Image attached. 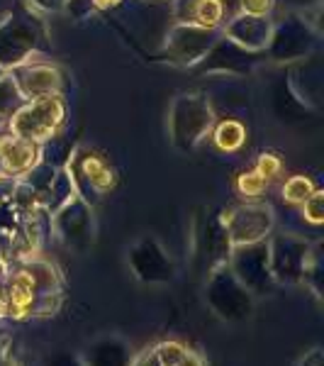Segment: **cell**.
<instances>
[{"instance_id":"cell-1","label":"cell","mask_w":324,"mask_h":366,"mask_svg":"<svg viewBox=\"0 0 324 366\" xmlns=\"http://www.w3.org/2000/svg\"><path fill=\"white\" fill-rule=\"evenodd\" d=\"M49 51L51 44L46 39L44 22L32 8L17 5L5 20H0V66L5 71Z\"/></svg>"},{"instance_id":"cell-2","label":"cell","mask_w":324,"mask_h":366,"mask_svg":"<svg viewBox=\"0 0 324 366\" xmlns=\"http://www.w3.org/2000/svg\"><path fill=\"white\" fill-rule=\"evenodd\" d=\"M215 108L205 93H181L168 110V137L178 152H193L215 125Z\"/></svg>"},{"instance_id":"cell-3","label":"cell","mask_w":324,"mask_h":366,"mask_svg":"<svg viewBox=\"0 0 324 366\" xmlns=\"http://www.w3.org/2000/svg\"><path fill=\"white\" fill-rule=\"evenodd\" d=\"M8 129L34 144H44L51 137L61 134L66 127V100L64 96H49L37 100H22L20 105L5 117Z\"/></svg>"},{"instance_id":"cell-4","label":"cell","mask_w":324,"mask_h":366,"mask_svg":"<svg viewBox=\"0 0 324 366\" xmlns=\"http://www.w3.org/2000/svg\"><path fill=\"white\" fill-rule=\"evenodd\" d=\"M66 171L74 181L76 196H81L86 203H96L100 196L110 193L117 186V171L108 154L93 147H79L71 152Z\"/></svg>"},{"instance_id":"cell-5","label":"cell","mask_w":324,"mask_h":366,"mask_svg":"<svg viewBox=\"0 0 324 366\" xmlns=\"http://www.w3.org/2000/svg\"><path fill=\"white\" fill-rule=\"evenodd\" d=\"M320 29L312 27L305 15L288 13L280 22H273L266 56L275 64L305 61L320 46Z\"/></svg>"},{"instance_id":"cell-6","label":"cell","mask_w":324,"mask_h":366,"mask_svg":"<svg viewBox=\"0 0 324 366\" xmlns=\"http://www.w3.org/2000/svg\"><path fill=\"white\" fill-rule=\"evenodd\" d=\"M220 32L217 29H205L188 22H173L163 37L161 49L156 51L154 61H168L173 66L191 69L212 49Z\"/></svg>"},{"instance_id":"cell-7","label":"cell","mask_w":324,"mask_h":366,"mask_svg":"<svg viewBox=\"0 0 324 366\" xmlns=\"http://www.w3.org/2000/svg\"><path fill=\"white\" fill-rule=\"evenodd\" d=\"M208 305L222 320L229 322H239L246 320L254 310V298L251 293L241 286V281L232 274V269L227 264H222L220 269H215L210 274L208 281V291H205Z\"/></svg>"},{"instance_id":"cell-8","label":"cell","mask_w":324,"mask_h":366,"mask_svg":"<svg viewBox=\"0 0 324 366\" xmlns=\"http://www.w3.org/2000/svg\"><path fill=\"white\" fill-rule=\"evenodd\" d=\"M10 79L20 93L22 100H37L49 96H66V74L56 66L54 61L46 59H29V61L20 64V66L8 71Z\"/></svg>"},{"instance_id":"cell-9","label":"cell","mask_w":324,"mask_h":366,"mask_svg":"<svg viewBox=\"0 0 324 366\" xmlns=\"http://www.w3.org/2000/svg\"><path fill=\"white\" fill-rule=\"evenodd\" d=\"M222 227L227 229L232 247L239 244H254V242H263L266 234L273 229V210L270 205L263 203H244L237 208H227L220 215Z\"/></svg>"},{"instance_id":"cell-10","label":"cell","mask_w":324,"mask_h":366,"mask_svg":"<svg viewBox=\"0 0 324 366\" xmlns=\"http://www.w3.org/2000/svg\"><path fill=\"white\" fill-rule=\"evenodd\" d=\"M266 51H249L237 42L227 39L220 32L217 42L212 44V49L205 54L196 66H191L193 74L205 76V74H227V76H246L251 74L258 64L263 61Z\"/></svg>"},{"instance_id":"cell-11","label":"cell","mask_w":324,"mask_h":366,"mask_svg":"<svg viewBox=\"0 0 324 366\" xmlns=\"http://www.w3.org/2000/svg\"><path fill=\"white\" fill-rule=\"evenodd\" d=\"M312 262L310 244L293 234H275L268 244V267L270 276L285 283L303 281L308 276V267Z\"/></svg>"},{"instance_id":"cell-12","label":"cell","mask_w":324,"mask_h":366,"mask_svg":"<svg viewBox=\"0 0 324 366\" xmlns=\"http://www.w3.org/2000/svg\"><path fill=\"white\" fill-rule=\"evenodd\" d=\"M229 269L249 293H266L273 279L268 267V244L254 242L234 247V252L229 254Z\"/></svg>"},{"instance_id":"cell-13","label":"cell","mask_w":324,"mask_h":366,"mask_svg":"<svg viewBox=\"0 0 324 366\" xmlns=\"http://www.w3.org/2000/svg\"><path fill=\"white\" fill-rule=\"evenodd\" d=\"M127 264L141 283H168L176 274L171 257L154 237H141L129 249Z\"/></svg>"},{"instance_id":"cell-14","label":"cell","mask_w":324,"mask_h":366,"mask_svg":"<svg viewBox=\"0 0 324 366\" xmlns=\"http://www.w3.org/2000/svg\"><path fill=\"white\" fill-rule=\"evenodd\" d=\"M56 234L71 249L83 252L93 244V210L81 196H74L66 205L56 210Z\"/></svg>"},{"instance_id":"cell-15","label":"cell","mask_w":324,"mask_h":366,"mask_svg":"<svg viewBox=\"0 0 324 366\" xmlns=\"http://www.w3.org/2000/svg\"><path fill=\"white\" fill-rule=\"evenodd\" d=\"M42 162L39 144L15 132H0V174L8 179H22Z\"/></svg>"},{"instance_id":"cell-16","label":"cell","mask_w":324,"mask_h":366,"mask_svg":"<svg viewBox=\"0 0 324 366\" xmlns=\"http://www.w3.org/2000/svg\"><path fill=\"white\" fill-rule=\"evenodd\" d=\"M270 103H273L275 117L280 122H285V125H298V122H305L317 115V108H312L308 100L295 91V86L290 81V71H283L278 79L273 81Z\"/></svg>"},{"instance_id":"cell-17","label":"cell","mask_w":324,"mask_h":366,"mask_svg":"<svg viewBox=\"0 0 324 366\" xmlns=\"http://www.w3.org/2000/svg\"><path fill=\"white\" fill-rule=\"evenodd\" d=\"M220 32L249 51H266L270 32H273V20L270 17H254V15L237 13L227 17V22L222 25Z\"/></svg>"},{"instance_id":"cell-18","label":"cell","mask_w":324,"mask_h":366,"mask_svg":"<svg viewBox=\"0 0 324 366\" xmlns=\"http://www.w3.org/2000/svg\"><path fill=\"white\" fill-rule=\"evenodd\" d=\"M173 5V20L198 25L205 29H217L227 22V3L225 0H171Z\"/></svg>"},{"instance_id":"cell-19","label":"cell","mask_w":324,"mask_h":366,"mask_svg":"<svg viewBox=\"0 0 324 366\" xmlns=\"http://www.w3.org/2000/svg\"><path fill=\"white\" fill-rule=\"evenodd\" d=\"M86 366H129V347L120 337H105L91 345L81 357Z\"/></svg>"},{"instance_id":"cell-20","label":"cell","mask_w":324,"mask_h":366,"mask_svg":"<svg viewBox=\"0 0 324 366\" xmlns=\"http://www.w3.org/2000/svg\"><path fill=\"white\" fill-rule=\"evenodd\" d=\"M210 137H212V144L220 152L234 154V152H239L241 147L246 144L249 129H246L244 122L237 120V117H222L220 122L215 120V125L210 129Z\"/></svg>"},{"instance_id":"cell-21","label":"cell","mask_w":324,"mask_h":366,"mask_svg":"<svg viewBox=\"0 0 324 366\" xmlns=\"http://www.w3.org/2000/svg\"><path fill=\"white\" fill-rule=\"evenodd\" d=\"M34 291H37V283H34L29 271H17V274L8 283V298L10 308L15 310H27L34 300Z\"/></svg>"},{"instance_id":"cell-22","label":"cell","mask_w":324,"mask_h":366,"mask_svg":"<svg viewBox=\"0 0 324 366\" xmlns=\"http://www.w3.org/2000/svg\"><path fill=\"white\" fill-rule=\"evenodd\" d=\"M234 191H237L246 203H251V200H258L268 191V181L263 179L261 174H256L254 169H246V171H241V174H237V179H234Z\"/></svg>"},{"instance_id":"cell-23","label":"cell","mask_w":324,"mask_h":366,"mask_svg":"<svg viewBox=\"0 0 324 366\" xmlns=\"http://www.w3.org/2000/svg\"><path fill=\"white\" fill-rule=\"evenodd\" d=\"M315 191L317 188L310 176L298 174V176H290V179L283 183V200H288V203H293V205H303Z\"/></svg>"},{"instance_id":"cell-24","label":"cell","mask_w":324,"mask_h":366,"mask_svg":"<svg viewBox=\"0 0 324 366\" xmlns=\"http://www.w3.org/2000/svg\"><path fill=\"white\" fill-rule=\"evenodd\" d=\"M254 171L256 174H261L266 181H273L278 179L283 174V159L280 154H275V152H261L254 164Z\"/></svg>"},{"instance_id":"cell-25","label":"cell","mask_w":324,"mask_h":366,"mask_svg":"<svg viewBox=\"0 0 324 366\" xmlns=\"http://www.w3.org/2000/svg\"><path fill=\"white\" fill-rule=\"evenodd\" d=\"M20 103H22V98L8 74L5 79H0V117H8Z\"/></svg>"},{"instance_id":"cell-26","label":"cell","mask_w":324,"mask_h":366,"mask_svg":"<svg viewBox=\"0 0 324 366\" xmlns=\"http://www.w3.org/2000/svg\"><path fill=\"white\" fill-rule=\"evenodd\" d=\"M303 217L310 225H322L324 220V193L317 188L312 196L303 203Z\"/></svg>"},{"instance_id":"cell-27","label":"cell","mask_w":324,"mask_h":366,"mask_svg":"<svg viewBox=\"0 0 324 366\" xmlns=\"http://www.w3.org/2000/svg\"><path fill=\"white\" fill-rule=\"evenodd\" d=\"M275 0H239V13L254 17H270L275 10Z\"/></svg>"},{"instance_id":"cell-28","label":"cell","mask_w":324,"mask_h":366,"mask_svg":"<svg viewBox=\"0 0 324 366\" xmlns=\"http://www.w3.org/2000/svg\"><path fill=\"white\" fill-rule=\"evenodd\" d=\"M61 10H66L74 20H88L96 13V5H93V0H64Z\"/></svg>"},{"instance_id":"cell-29","label":"cell","mask_w":324,"mask_h":366,"mask_svg":"<svg viewBox=\"0 0 324 366\" xmlns=\"http://www.w3.org/2000/svg\"><path fill=\"white\" fill-rule=\"evenodd\" d=\"M44 366H86V364L81 362V357H74V354L61 352V354H54V357L46 359Z\"/></svg>"},{"instance_id":"cell-30","label":"cell","mask_w":324,"mask_h":366,"mask_svg":"<svg viewBox=\"0 0 324 366\" xmlns=\"http://www.w3.org/2000/svg\"><path fill=\"white\" fill-rule=\"evenodd\" d=\"M32 10H42V13H59L64 8V0H27Z\"/></svg>"},{"instance_id":"cell-31","label":"cell","mask_w":324,"mask_h":366,"mask_svg":"<svg viewBox=\"0 0 324 366\" xmlns=\"http://www.w3.org/2000/svg\"><path fill=\"white\" fill-rule=\"evenodd\" d=\"M298 366H324V359H322V350H312L310 354H305L300 359Z\"/></svg>"},{"instance_id":"cell-32","label":"cell","mask_w":324,"mask_h":366,"mask_svg":"<svg viewBox=\"0 0 324 366\" xmlns=\"http://www.w3.org/2000/svg\"><path fill=\"white\" fill-rule=\"evenodd\" d=\"M176 366H205V364H203V359H200L196 352L188 350V352L183 354V357H181V362L176 364Z\"/></svg>"},{"instance_id":"cell-33","label":"cell","mask_w":324,"mask_h":366,"mask_svg":"<svg viewBox=\"0 0 324 366\" xmlns=\"http://www.w3.org/2000/svg\"><path fill=\"white\" fill-rule=\"evenodd\" d=\"M275 3H288L290 8L308 10V5H317V3H322V0H275Z\"/></svg>"},{"instance_id":"cell-34","label":"cell","mask_w":324,"mask_h":366,"mask_svg":"<svg viewBox=\"0 0 324 366\" xmlns=\"http://www.w3.org/2000/svg\"><path fill=\"white\" fill-rule=\"evenodd\" d=\"M0 366H15L8 354V342L5 340H0Z\"/></svg>"},{"instance_id":"cell-35","label":"cell","mask_w":324,"mask_h":366,"mask_svg":"<svg viewBox=\"0 0 324 366\" xmlns=\"http://www.w3.org/2000/svg\"><path fill=\"white\" fill-rule=\"evenodd\" d=\"M5 76H8V71H5L3 66H0V79H5Z\"/></svg>"},{"instance_id":"cell-36","label":"cell","mask_w":324,"mask_h":366,"mask_svg":"<svg viewBox=\"0 0 324 366\" xmlns=\"http://www.w3.org/2000/svg\"><path fill=\"white\" fill-rule=\"evenodd\" d=\"M0 300H3V293H0Z\"/></svg>"}]
</instances>
